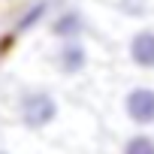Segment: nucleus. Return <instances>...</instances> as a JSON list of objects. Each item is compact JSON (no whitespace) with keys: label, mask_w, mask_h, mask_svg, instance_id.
Listing matches in <instances>:
<instances>
[{"label":"nucleus","mask_w":154,"mask_h":154,"mask_svg":"<svg viewBox=\"0 0 154 154\" xmlns=\"http://www.w3.org/2000/svg\"><path fill=\"white\" fill-rule=\"evenodd\" d=\"M54 63L63 75H75L88 66V45L82 39H60L54 51Z\"/></svg>","instance_id":"obj_2"},{"label":"nucleus","mask_w":154,"mask_h":154,"mask_svg":"<svg viewBox=\"0 0 154 154\" xmlns=\"http://www.w3.org/2000/svg\"><path fill=\"white\" fill-rule=\"evenodd\" d=\"M48 30H51V36H57V39H79V36L85 33V18H82L79 9H63V12H57V15L51 18Z\"/></svg>","instance_id":"obj_5"},{"label":"nucleus","mask_w":154,"mask_h":154,"mask_svg":"<svg viewBox=\"0 0 154 154\" xmlns=\"http://www.w3.org/2000/svg\"><path fill=\"white\" fill-rule=\"evenodd\" d=\"M124 112L133 124H154V88H133L127 97H124Z\"/></svg>","instance_id":"obj_3"},{"label":"nucleus","mask_w":154,"mask_h":154,"mask_svg":"<svg viewBox=\"0 0 154 154\" xmlns=\"http://www.w3.org/2000/svg\"><path fill=\"white\" fill-rule=\"evenodd\" d=\"M115 6L127 18H145L151 9V0H115Z\"/></svg>","instance_id":"obj_7"},{"label":"nucleus","mask_w":154,"mask_h":154,"mask_svg":"<svg viewBox=\"0 0 154 154\" xmlns=\"http://www.w3.org/2000/svg\"><path fill=\"white\" fill-rule=\"evenodd\" d=\"M0 154H9V151H3V148H0Z\"/></svg>","instance_id":"obj_9"},{"label":"nucleus","mask_w":154,"mask_h":154,"mask_svg":"<svg viewBox=\"0 0 154 154\" xmlns=\"http://www.w3.org/2000/svg\"><path fill=\"white\" fill-rule=\"evenodd\" d=\"M124 154H154V139L151 136H133V139H127Z\"/></svg>","instance_id":"obj_8"},{"label":"nucleus","mask_w":154,"mask_h":154,"mask_svg":"<svg viewBox=\"0 0 154 154\" xmlns=\"http://www.w3.org/2000/svg\"><path fill=\"white\" fill-rule=\"evenodd\" d=\"M57 112H60V106H57V100H54L48 91H24L21 100H18V115H21V121H24L27 127H33V130L48 127V124L57 118Z\"/></svg>","instance_id":"obj_1"},{"label":"nucleus","mask_w":154,"mask_h":154,"mask_svg":"<svg viewBox=\"0 0 154 154\" xmlns=\"http://www.w3.org/2000/svg\"><path fill=\"white\" fill-rule=\"evenodd\" d=\"M48 9H51V0H36L33 6H27V9H24V15L18 18L15 30H18V33H24V30H30V27L42 24V21H45V15H48Z\"/></svg>","instance_id":"obj_6"},{"label":"nucleus","mask_w":154,"mask_h":154,"mask_svg":"<svg viewBox=\"0 0 154 154\" xmlns=\"http://www.w3.org/2000/svg\"><path fill=\"white\" fill-rule=\"evenodd\" d=\"M127 54L139 69H154V30L142 27L127 39Z\"/></svg>","instance_id":"obj_4"}]
</instances>
